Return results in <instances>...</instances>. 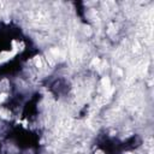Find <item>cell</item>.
Wrapping results in <instances>:
<instances>
[{
  "instance_id": "6da1fadb",
  "label": "cell",
  "mask_w": 154,
  "mask_h": 154,
  "mask_svg": "<svg viewBox=\"0 0 154 154\" xmlns=\"http://www.w3.org/2000/svg\"><path fill=\"white\" fill-rule=\"evenodd\" d=\"M5 97H6V95H5V94H0V105H1L2 102H4Z\"/></svg>"
},
{
  "instance_id": "7a4b0ae2",
  "label": "cell",
  "mask_w": 154,
  "mask_h": 154,
  "mask_svg": "<svg viewBox=\"0 0 154 154\" xmlns=\"http://www.w3.org/2000/svg\"><path fill=\"white\" fill-rule=\"evenodd\" d=\"M95 154H103V153H102V152H101V150H97V152H96V153H95Z\"/></svg>"
}]
</instances>
